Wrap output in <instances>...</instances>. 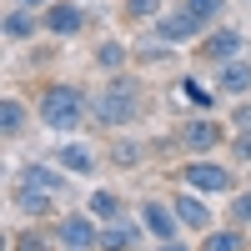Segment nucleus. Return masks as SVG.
Here are the masks:
<instances>
[{"label": "nucleus", "instance_id": "f257e3e1", "mask_svg": "<svg viewBox=\"0 0 251 251\" xmlns=\"http://www.w3.org/2000/svg\"><path fill=\"white\" fill-rule=\"evenodd\" d=\"M35 121L46 126V131L75 136L80 126L91 121V96L80 91L75 80H50V86H40V96H35Z\"/></svg>", "mask_w": 251, "mask_h": 251}, {"label": "nucleus", "instance_id": "f03ea898", "mask_svg": "<svg viewBox=\"0 0 251 251\" xmlns=\"http://www.w3.org/2000/svg\"><path fill=\"white\" fill-rule=\"evenodd\" d=\"M136 116H141V80L126 75V71H116L106 86L91 96V121L106 126V131H126Z\"/></svg>", "mask_w": 251, "mask_h": 251}, {"label": "nucleus", "instance_id": "7ed1b4c3", "mask_svg": "<svg viewBox=\"0 0 251 251\" xmlns=\"http://www.w3.org/2000/svg\"><path fill=\"white\" fill-rule=\"evenodd\" d=\"M181 186H191V191H201V196H231L236 191V171H226L221 161L196 156V161L181 166Z\"/></svg>", "mask_w": 251, "mask_h": 251}, {"label": "nucleus", "instance_id": "20e7f679", "mask_svg": "<svg viewBox=\"0 0 251 251\" xmlns=\"http://www.w3.org/2000/svg\"><path fill=\"white\" fill-rule=\"evenodd\" d=\"M151 30L166 40V46H191V40H201L211 25H206L201 15H191L186 5H176V10H161V15L151 20Z\"/></svg>", "mask_w": 251, "mask_h": 251}, {"label": "nucleus", "instance_id": "39448f33", "mask_svg": "<svg viewBox=\"0 0 251 251\" xmlns=\"http://www.w3.org/2000/svg\"><path fill=\"white\" fill-rule=\"evenodd\" d=\"M246 40H251V35H241V30H231V25H216V30H206V35L196 40V60H206V66H226V60L246 55Z\"/></svg>", "mask_w": 251, "mask_h": 251}, {"label": "nucleus", "instance_id": "423d86ee", "mask_svg": "<svg viewBox=\"0 0 251 251\" xmlns=\"http://www.w3.org/2000/svg\"><path fill=\"white\" fill-rule=\"evenodd\" d=\"M141 226H146V236H156V241H176V236H186V226H181V216H176V206H171V196H146L141 201Z\"/></svg>", "mask_w": 251, "mask_h": 251}, {"label": "nucleus", "instance_id": "0eeeda50", "mask_svg": "<svg viewBox=\"0 0 251 251\" xmlns=\"http://www.w3.org/2000/svg\"><path fill=\"white\" fill-rule=\"evenodd\" d=\"M176 141H181V146H186L191 156H211L216 146L226 141V131L216 126V116H211V111H201V116H186V121H181Z\"/></svg>", "mask_w": 251, "mask_h": 251}, {"label": "nucleus", "instance_id": "6e6552de", "mask_svg": "<svg viewBox=\"0 0 251 251\" xmlns=\"http://www.w3.org/2000/svg\"><path fill=\"white\" fill-rule=\"evenodd\" d=\"M55 246H96L100 251V221L91 211H71L55 221Z\"/></svg>", "mask_w": 251, "mask_h": 251}, {"label": "nucleus", "instance_id": "1a4fd4ad", "mask_svg": "<svg viewBox=\"0 0 251 251\" xmlns=\"http://www.w3.org/2000/svg\"><path fill=\"white\" fill-rule=\"evenodd\" d=\"M40 20H46V35H80V30H86L80 0H55L50 10H40Z\"/></svg>", "mask_w": 251, "mask_h": 251}, {"label": "nucleus", "instance_id": "9d476101", "mask_svg": "<svg viewBox=\"0 0 251 251\" xmlns=\"http://www.w3.org/2000/svg\"><path fill=\"white\" fill-rule=\"evenodd\" d=\"M171 206H176V216H181V226L186 231H211V206L201 201V191H191V186H186V191H176L171 196Z\"/></svg>", "mask_w": 251, "mask_h": 251}, {"label": "nucleus", "instance_id": "9b49d317", "mask_svg": "<svg viewBox=\"0 0 251 251\" xmlns=\"http://www.w3.org/2000/svg\"><path fill=\"white\" fill-rule=\"evenodd\" d=\"M216 91L221 96H251V55H236V60H226V66H216Z\"/></svg>", "mask_w": 251, "mask_h": 251}, {"label": "nucleus", "instance_id": "f8f14e48", "mask_svg": "<svg viewBox=\"0 0 251 251\" xmlns=\"http://www.w3.org/2000/svg\"><path fill=\"white\" fill-rule=\"evenodd\" d=\"M141 236H146V226H141V221H126V216L100 221V251H131Z\"/></svg>", "mask_w": 251, "mask_h": 251}, {"label": "nucleus", "instance_id": "ddd939ff", "mask_svg": "<svg viewBox=\"0 0 251 251\" xmlns=\"http://www.w3.org/2000/svg\"><path fill=\"white\" fill-rule=\"evenodd\" d=\"M55 166H60V171H71V176H91L100 161H96V151H91L86 141H75V136H71V141H60V151H55Z\"/></svg>", "mask_w": 251, "mask_h": 251}, {"label": "nucleus", "instance_id": "4468645a", "mask_svg": "<svg viewBox=\"0 0 251 251\" xmlns=\"http://www.w3.org/2000/svg\"><path fill=\"white\" fill-rule=\"evenodd\" d=\"M40 30H46V20H40V10H25V5H10L5 10V40H35Z\"/></svg>", "mask_w": 251, "mask_h": 251}, {"label": "nucleus", "instance_id": "2eb2a0df", "mask_svg": "<svg viewBox=\"0 0 251 251\" xmlns=\"http://www.w3.org/2000/svg\"><path fill=\"white\" fill-rule=\"evenodd\" d=\"M71 171H50V166H40V161H30V166H20V181L25 186H40V191H50V196H66V181Z\"/></svg>", "mask_w": 251, "mask_h": 251}, {"label": "nucleus", "instance_id": "dca6fc26", "mask_svg": "<svg viewBox=\"0 0 251 251\" xmlns=\"http://www.w3.org/2000/svg\"><path fill=\"white\" fill-rule=\"evenodd\" d=\"M196 251H246V236H241V226H221V231H206Z\"/></svg>", "mask_w": 251, "mask_h": 251}, {"label": "nucleus", "instance_id": "f3484780", "mask_svg": "<svg viewBox=\"0 0 251 251\" xmlns=\"http://www.w3.org/2000/svg\"><path fill=\"white\" fill-rule=\"evenodd\" d=\"M50 201H55V196H50V191H40V186H25V181L15 186V206H20L25 216H35V221L50 211Z\"/></svg>", "mask_w": 251, "mask_h": 251}, {"label": "nucleus", "instance_id": "a211bd4d", "mask_svg": "<svg viewBox=\"0 0 251 251\" xmlns=\"http://www.w3.org/2000/svg\"><path fill=\"white\" fill-rule=\"evenodd\" d=\"M0 131H5V141H15L25 131V100L20 96H5V106H0Z\"/></svg>", "mask_w": 251, "mask_h": 251}, {"label": "nucleus", "instance_id": "6ab92c4d", "mask_svg": "<svg viewBox=\"0 0 251 251\" xmlns=\"http://www.w3.org/2000/svg\"><path fill=\"white\" fill-rule=\"evenodd\" d=\"M86 211H91L96 221H116V216L126 211V201H121L116 191H91V201H86Z\"/></svg>", "mask_w": 251, "mask_h": 251}, {"label": "nucleus", "instance_id": "aec40b11", "mask_svg": "<svg viewBox=\"0 0 251 251\" xmlns=\"http://www.w3.org/2000/svg\"><path fill=\"white\" fill-rule=\"evenodd\" d=\"M141 141H111V166H121V171H131V166H141Z\"/></svg>", "mask_w": 251, "mask_h": 251}, {"label": "nucleus", "instance_id": "412c9836", "mask_svg": "<svg viewBox=\"0 0 251 251\" xmlns=\"http://www.w3.org/2000/svg\"><path fill=\"white\" fill-rule=\"evenodd\" d=\"M181 5L191 10V15H201L206 25H216V20L226 15V5H231V0H181Z\"/></svg>", "mask_w": 251, "mask_h": 251}, {"label": "nucleus", "instance_id": "4be33fe9", "mask_svg": "<svg viewBox=\"0 0 251 251\" xmlns=\"http://www.w3.org/2000/svg\"><path fill=\"white\" fill-rule=\"evenodd\" d=\"M96 66H106V71H121V66H126V46H116V40H106V46L96 50Z\"/></svg>", "mask_w": 251, "mask_h": 251}, {"label": "nucleus", "instance_id": "5701e85b", "mask_svg": "<svg viewBox=\"0 0 251 251\" xmlns=\"http://www.w3.org/2000/svg\"><path fill=\"white\" fill-rule=\"evenodd\" d=\"M50 241L55 236H46V231H20L15 236V251H50Z\"/></svg>", "mask_w": 251, "mask_h": 251}, {"label": "nucleus", "instance_id": "b1692460", "mask_svg": "<svg viewBox=\"0 0 251 251\" xmlns=\"http://www.w3.org/2000/svg\"><path fill=\"white\" fill-rule=\"evenodd\" d=\"M231 221H236V226H251V186L231 196Z\"/></svg>", "mask_w": 251, "mask_h": 251}, {"label": "nucleus", "instance_id": "393cba45", "mask_svg": "<svg viewBox=\"0 0 251 251\" xmlns=\"http://www.w3.org/2000/svg\"><path fill=\"white\" fill-rule=\"evenodd\" d=\"M126 15H131V20H156L161 0H126Z\"/></svg>", "mask_w": 251, "mask_h": 251}, {"label": "nucleus", "instance_id": "a878e982", "mask_svg": "<svg viewBox=\"0 0 251 251\" xmlns=\"http://www.w3.org/2000/svg\"><path fill=\"white\" fill-rule=\"evenodd\" d=\"M231 126H236L241 136H251V100H246V96L236 100V111H231Z\"/></svg>", "mask_w": 251, "mask_h": 251}, {"label": "nucleus", "instance_id": "bb28decb", "mask_svg": "<svg viewBox=\"0 0 251 251\" xmlns=\"http://www.w3.org/2000/svg\"><path fill=\"white\" fill-rule=\"evenodd\" d=\"M181 91H186V96H191V100H196V106H201V111H211V91H201V86H196V80H181Z\"/></svg>", "mask_w": 251, "mask_h": 251}, {"label": "nucleus", "instance_id": "cd10ccee", "mask_svg": "<svg viewBox=\"0 0 251 251\" xmlns=\"http://www.w3.org/2000/svg\"><path fill=\"white\" fill-rule=\"evenodd\" d=\"M231 156L236 161H251V136H241V131L231 136Z\"/></svg>", "mask_w": 251, "mask_h": 251}, {"label": "nucleus", "instance_id": "c85d7f7f", "mask_svg": "<svg viewBox=\"0 0 251 251\" xmlns=\"http://www.w3.org/2000/svg\"><path fill=\"white\" fill-rule=\"evenodd\" d=\"M156 251H191V246H186V236H176V241H156Z\"/></svg>", "mask_w": 251, "mask_h": 251}, {"label": "nucleus", "instance_id": "c756f323", "mask_svg": "<svg viewBox=\"0 0 251 251\" xmlns=\"http://www.w3.org/2000/svg\"><path fill=\"white\" fill-rule=\"evenodd\" d=\"M15 5H25V10H50L55 0H15Z\"/></svg>", "mask_w": 251, "mask_h": 251}, {"label": "nucleus", "instance_id": "7c9ffc66", "mask_svg": "<svg viewBox=\"0 0 251 251\" xmlns=\"http://www.w3.org/2000/svg\"><path fill=\"white\" fill-rule=\"evenodd\" d=\"M60 251H96V246H60Z\"/></svg>", "mask_w": 251, "mask_h": 251}, {"label": "nucleus", "instance_id": "2f4dec72", "mask_svg": "<svg viewBox=\"0 0 251 251\" xmlns=\"http://www.w3.org/2000/svg\"><path fill=\"white\" fill-rule=\"evenodd\" d=\"M246 55H251V40H246Z\"/></svg>", "mask_w": 251, "mask_h": 251}]
</instances>
